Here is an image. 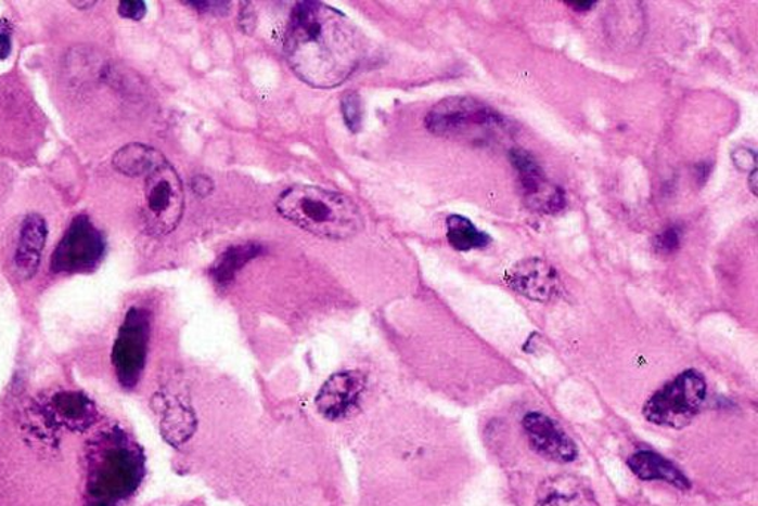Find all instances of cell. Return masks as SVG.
Instances as JSON below:
<instances>
[{
	"mask_svg": "<svg viewBox=\"0 0 758 506\" xmlns=\"http://www.w3.org/2000/svg\"><path fill=\"white\" fill-rule=\"evenodd\" d=\"M363 52L362 34L342 11L322 2H298L292 10L285 54L304 83L339 87L358 70Z\"/></svg>",
	"mask_w": 758,
	"mask_h": 506,
	"instance_id": "1",
	"label": "cell"
},
{
	"mask_svg": "<svg viewBox=\"0 0 758 506\" xmlns=\"http://www.w3.org/2000/svg\"><path fill=\"white\" fill-rule=\"evenodd\" d=\"M275 208L292 224L331 241L355 237L364 225L363 215L350 197L314 185L285 190Z\"/></svg>",
	"mask_w": 758,
	"mask_h": 506,
	"instance_id": "2",
	"label": "cell"
},
{
	"mask_svg": "<svg viewBox=\"0 0 758 506\" xmlns=\"http://www.w3.org/2000/svg\"><path fill=\"white\" fill-rule=\"evenodd\" d=\"M144 476V457L124 434L113 437L89 467L88 506H115L136 492Z\"/></svg>",
	"mask_w": 758,
	"mask_h": 506,
	"instance_id": "3",
	"label": "cell"
},
{
	"mask_svg": "<svg viewBox=\"0 0 758 506\" xmlns=\"http://www.w3.org/2000/svg\"><path fill=\"white\" fill-rule=\"evenodd\" d=\"M425 128L436 137L476 141L506 131L510 121L484 101L473 96H449L427 113Z\"/></svg>",
	"mask_w": 758,
	"mask_h": 506,
	"instance_id": "4",
	"label": "cell"
},
{
	"mask_svg": "<svg viewBox=\"0 0 758 506\" xmlns=\"http://www.w3.org/2000/svg\"><path fill=\"white\" fill-rule=\"evenodd\" d=\"M707 390V379L699 371H683L648 397L643 406L644 419L658 427L686 428L699 415Z\"/></svg>",
	"mask_w": 758,
	"mask_h": 506,
	"instance_id": "5",
	"label": "cell"
},
{
	"mask_svg": "<svg viewBox=\"0 0 758 506\" xmlns=\"http://www.w3.org/2000/svg\"><path fill=\"white\" fill-rule=\"evenodd\" d=\"M105 238L87 215H77L52 254L55 274H80L95 270L105 255Z\"/></svg>",
	"mask_w": 758,
	"mask_h": 506,
	"instance_id": "6",
	"label": "cell"
},
{
	"mask_svg": "<svg viewBox=\"0 0 758 506\" xmlns=\"http://www.w3.org/2000/svg\"><path fill=\"white\" fill-rule=\"evenodd\" d=\"M149 341L150 314L133 307L125 315L112 352L113 367L121 387L133 388L140 382L147 360Z\"/></svg>",
	"mask_w": 758,
	"mask_h": 506,
	"instance_id": "7",
	"label": "cell"
},
{
	"mask_svg": "<svg viewBox=\"0 0 758 506\" xmlns=\"http://www.w3.org/2000/svg\"><path fill=\"white\" fill-rule=\"evenodd\" d=\"M144 194L150 229L157 234L174 232L184 212V189L168 161L147 176Z\"/></svg>",
	"mask_w": 758,
	"mask_h": 506,
	"instance_id": "8",
	"label": "cell"
},
{
	"mask_svg": "<svg viewBox=\"0 0 758 506\" xmlns=\"http://www.w3.org/2000/svg\"><path fill=\"white\" fill-rule=\"evenodd\" d=\"M509 156L517 169L518 187L528 208L541 213H557L565 209V192L547 180L541 166L529 152L513 148Z\"/></svg>",
	"mask_w": 758,
	"mask_h": 506,
	"instance_id": "9",
	"label": "cell"
},
{
	"mask_svg": "<svg viewBox=\"0 0 758 506\" xmlns=\"http://www.w3.org/2000/svg\"><path fill=\"white\" fill-rule=\"evenodd\" d=\"M367 388V376L359 371H344L332 375L316 397V406L323 418L343 420L358 412Z\"/></svg>",
	"mask_w": 758,
	"mask_h": 506,
	"instance_id": "10",
	"label": "cell"
},
{
	"mask_svg": "<svg viewBox=\"0 0 758 506\" xmlns=\"http://www.w3.org/2000/svg\"><path fill=\"white\" fill-rule=\"evenodd\" d=\"M523 429L529 446L537 455L555 464H570L578 457V446L565 429L541 412H530L523 418Z\"/></svg>",
	"mask_w": 758,
	"mask_h": 506,
	"instance_id": "11",
	"label": "cell"
},
{
	"mask_svg": "<svg viewBox=\"0 0 758 506\" xmlns=\"http://www.w3.org/2000/svg\"><path fill=\"white\" fill-rule=\"evenodd\" d=\"M506 285L514 293L535 302H551L562 293L557 270L541 258H528L517 262L505 275Z\"/></svg>",
	"mask_w": 758,
	"mask_h": 506,
	"instance_id": "12",
	"label": "cell"
},
{
	"mask_svg": "<svg viewBox=\"0 0 758 506\" xmlns=\"http://www.w3.org/2000/svg\"><path fill=\"white\" fill-rule=\"evenodd\" d=\"M47 238L48 225L42 215L35 212L26 215L20 225L14 252L15 270L24 281L34 277L38 271Z\"/></svg>",
	"mask_w": 758,
	"mask_h": 506,
	"instance_id": "13",
	"label": "cell"
},
{
	"mask_svg": "<svg viewBox=\"0 0 758 506\" xmlns=\"http://www.w3.org/2000/svg\"><path fill=\"white\" fill-rule=\"evenodd\" d=\"M535 506H599L591 484L574 473H558L542 481Z\"/></svg>",
	"mask_w": 758,
	"mask_h": 506,
	"instance_id": "14",
	"label": "cell"
},
{
	"mask_svg": "<svg viewBox=\"0 0 758 506\" xmlns=\"http://www.w3.org/2000/svg\"><path fill=\"white\" fill-rule=\"evenodd\" d=\"M628 468L631 469L638 479L643 481H664L680 490L692 488L691 480L670 459L659 455L654 451H639L632 453L627 460Z\"/></svg>",
	"mask_w": 758,
	"mask_h": 506,
	"instance_id": "15",
	"label": "cell"
},
{
	"mask_svg": "<svg viewBox=\"0 0 758 506\" xmlns=\"http://www.w3.org/2000/svg\"><path fill=\"white\" fill-rule=\"evenodd\" d=\"M166 164L160 152L144 144H128L113 157L116 171L127 177L150 176L154 169Z\"/></svg>",
	"mask_w": 758,
	"mask_h": 506,
	"instance_id": "16",
	"label": "cell"
},
{
	"mask_svg": "<svg viewBox=\"0 0 758 506\" xmlns=\"http://www.w3.org/2000/svg\"><path fill=\"white\" fill-rule=\"evenodd\" d=\"M446 236H448L449 245L460 252L484 249L492 242L488 233L480 232L468 218L461 217V215H451L446 220Z\"/></svg>",
	"mask_w": 758,
	"mask_h": 506,
	"instance_id": "17",
	"label": "cell"
},
{
	"mask_svg": "<svg viewBox=\"0 0 758 506\" xmlns=\"http://www.w3.org/2000/svg\"><path fill=\"white\" fill-rule=\"evenodd\" d=\"M259 254H261V246L254 245V243L227 249L210 270L215 283L218 286L229 285L230 282H233L237 271L250 259L257 258Z\"/></svg>",
	"mask_w": 758,
	"mask_h": 506,
	"instance_id": "18",
	"label": "cell"
},
{
	"mask_svg": "<svg viewBox=\"0 0 758 506\" xmlns=\"http://www.w3.org/2000/svg\"><path fill=\"white\" fill-rule=\"evenodd\" d=\"M60 412L72 423H83L92 415V404L82 394H64L59 399Z\"/></svg>",
	"mask_w": 758,
	"mask_h": 506,
	"instance_id": "19",
	"label": "cell"
},
{
	"mask_svg": "<svg viewBox=\"0 0 758 506\" xmlns=\"http://www.w3.org/2000/svg\"><path fill=\"white\" fill-rule=\"evenodd\" d=\"M342 112L344 121L351 132H359L362 129L363 111L362 100L358 92H348L342 100Z\"/></svg>",
	"mask_w": 758,
	"mask_h": 506,
	"instance_id": "20",
	"label": "cell"
},
{
	"mask_svg": "<svg viewBox=\"0 0 758 506\" xmlns=\"http://www.w3.org/2000/svg\"><path fill=\"white\" fill-rule=\"evenodd\" d=\"M680 246V232L677 229H667L655 237V249L659 254L670 255Z\"/></svg>",
	"mask_w": 758,
	"mask_h": 506,
	"instance_id": "21",
	"label": "cell"
},
{
	"mask_svg": "<svg viewBox=\"0 0 758 506\" xmlns=\"http://www.w3.org/2000/svg\"><path fill=\"white\" fill-rule=\"evenodd\" d=\"M120 17L132 20V22H141L147 14V5L141 0H133V2H120L119 8H117Z\"/></svg>",
	"mask_w": 758,
	"mask_h": 506,
	"instance_id": "22",
	"label": "cell"
},
{
	"mask_svg": "<svg viewBox=\"0 0 758 506\" xmlns=\"http://www.w3.org/2000/svg\"><path fill=\"white\" fill-rule=\"evenodd\" d=\"M733 161H735V165L737 168L741 169V171H754L756 169V161H757V155L756 152H753V150L749 148H736L735 152H733Z\"/></svg>",
	"mask_w": 758,
	"mask_h": 506,
	"instance_id": "23",
	"label": "cell"
},
{
	"mask_svg": "<svg viewBox=\"0 0 758 506\" xmlns=\"http://www.w3.org/2000/svg\"><path fill=\"white\" fill-rule=\"evenodd\" d=\"M190 187H192V192L196 194V196L205 198L214 193L215 184L213 178L201 173V176H194L192 178V181H190Z\"/></svg>",
	"mask_w": 758,
	"mask_h": 506,
	"instance_id": "24",
	"label": "cell"
},
{
	"mask_svg": "<svg viewBox=\"0 0 758 506\" xmlns=\"http://www.w3.org/2000/svg\"><path fill=\"white\" fill-rule=\"evenodd\" d=\"M12 51L10 24L2 20L0 22V61L7 60Z\"/></svg>",
	"mask_w": 758,
	"mask_h": 506,
	"instance_id": "25",
	"label": "cell"
},
{
	"mask_svg": "<svg viewBox=\"0 0 758 506\" xmlns=\"http://www.w3.org/2000/svg\"><path fill=\"white\" fill-rule=\"evenodd\" d=\"M696 169H698V172H696V178H698V184L703 185L705 182L708 180L709 172H711V168H709L708 164H699L696 166Z\"/></svg>",
	"mask_w": 758,
	"mask_h": 506,
	"instance_id": "26",
	"label": "cell"
},
{
	"mask_svg": "<svg viewBox=\"0 0 758 506\" xmlns=\"http://www.w3.org/2000/svg\"><path fill=\"white\" fill-rule=\"evenodd\" d=\"M567 5L574 8L575 11H590L598 7V2H569Z\"/></svg>",
	"mask_w": 758,
	"mask_h": 506,
	"instance_id": "27",
	"label": "cell"
},
{
	"mask_svg": "<svg viewBox=\"0 0 758 506\" xmlns=\"http://www.w3.org/2000/svg\"><path fill=\"white\" fill-rule=\"evenodd\" d=\"M748 184L749 189H751L754 196H757V169H754V171L749 173Z\"/></svg>",
	"mask_w": 758,
	"mask_h": 506,
	"instance_id": "28",
	"label": "cell"
},
{
	"mask_svg": "<svg viewBox=\"0 0 758 506\" xmlns=\"http://www.w3.org/2000/svg\"><path fill=\"white\" fill-rule=\"evenodd\" d=\"M73 5L75 7H80V8H87V7H94L95 2H73Z\"/></svg>",
	"mask_w": 758,
	"mask_h": 506,
	"instance_id": "29",
	"label": "cell"
}]
</instances>
